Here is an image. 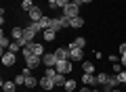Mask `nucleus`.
<instances>
[{"instance_id":"obj_1","label":"nucleus","mask_w":126,"mask_h":92,"mask_svg":"<svg viewBox=\"0 0 126 92\" xmlns=\"http://www.w3.org/2000/svg\"><path fill=\"white\" fill-rule=\"evenodd\" d=\"M97 82L101 84V88H103V92H111L113 88L120 84V79H118V75H109V73H99L97 75Z\"/></svg>"},{"instance_id":"obj_2","label":"nucleus","mask_w":126,"mask_h":92,"mask_svg":"<svg viewBox=\"0 0 126 92\" xmlns=\"http://www.w3.org/2000/svg\"><path fill=\"white\" fill-rule=\"evenodd\" d=\"M63 15H65V17H69V19L80 17V2H78V0H72V2L63 9Z\"/></svg>"},{"instance_id":"obj_3","label":"nucleus","mask_w":126,"mask_h":92,"mask_svg":"<svg viewBox=\"0 0 126 92\" xmlns=\"http://www.w3.org/2000/svg\"><path fill=\"white\" fill-rule=\"evenodd\" d=\"M55 69H57L59 73H69V71H72V63H69V59H65V61H57Z\"/></svg>"},{"instance_id":"obj_4","label":"nucleus","mask_w":126,"mask_h":92,"mask_svg":"<svg viewBox=\"0 0 126 92\" xmlns=\"http://www.w3.org/2000/svg\"><path fill=\"white\" fill-rule=\"evenodd\" d=\"M25 63H27L25 67H30V69H36V67L42 63V57H38V54H32V57L25 59Z\"/></svg>"},{"instance_id":"obj_5","label":"nucleus","mask_w":126,"mask_h":92,"mask_svg":"<svg viewBox=\"0 0 126 92\" xmlns=\"http://www.w3.org/2000/svg\"><path fill=\"white\" fill-rule=\"evenodd\" d=\"M69 59L72 61H84V48H69Z\"/></svg>"},{"instance_id":"obj_6","label":"nucleus","mask_w":126,"mask_h":92,"mask_svg":"<svg viewBox=\"0 0 126 92\" xmlns=\"http://www.w3.org/2000/svg\"><path fill=\"white\" fill-rule=\"evenodd\" d=\"M42 65H46V67H55V65H57V57H55V53H46L44 57H42Z\"/></svg>"},{"instance_id":"obj_7","label":"nucleus","mask_w":126,"mask_h":92,"mask_svg":"<svg viewBox=\"0 0 126 92\" xmlns=\"http://www.w3.org/2000/svg\"><path fill=\"white\" fill-rule=\"evenodd\" d=\"M2 63H4L6 67L15 65V53H11V50H6V53H2Z\"/></svg>"},{"instance_id":"obj_8","label":"nucleus","mask_w":126,"mask_h":92,"mask_svg":"<svg viewBox=\"0 0 126 92\" xmlns=\"http://www.w3.org/2000/svg\"><path fill=\"white\" fill-rule=\"evenodd\" d=\"M40 88H42V90H53V88H55V79L44 75V78L40 79Z\"/></svg>"},{"instance_id":"obj_9","label":"nucleus","mask_w":126,"mask_h":92,"mask_svg":"<svg viewBox=\"0 0 126 92\" xmlns=\"http://www.w3.org/2000/svg\"><path fill=\"white\" fill-rule=\"evenodd\" d=\"M55 57H57V61H65V59H69V48H57V50H55Z\"/></svg>"},{"instance_id":"obj_10","label":"nucleus","mask_w":126,"mask_h":92,"mask_svg":"<svg viewBox=\"0 0 126 92\" xmlns=\"http://www.w3.org/2000/svg\"><path fill=\"white\" fill-rule=\"evenodd\" d=\"M42 17H44V15H42V11H40V6H34V9L30 11V19H32V21H40Z\"/></svg>"},{"instance_id":"obj_11","label":"nucleus","mask_w":126,"mask_h":92,"mask_svg":"<svg viewBox=\"0 0 126 92\" xmlns=\"http://www.w3.org/2000/svg\"><path fill=\"white\" fill-rule=\"evenodd\" d=\"M84 46H86V38H82V36H80V38H76L72 44H69L67 48H84Z\"/></svg>"},{"instance_id":"obj_12","label":"nucleus","mask_w":126,"mask_h":92,"mask_svg":"<svg viewBox=\"0 0 126 92\" xmlns=\"http://www.w3.org/2000/svg\"><path fill=\"white\" fill-rule=\"evenodd\" d=\"M82 82H84L86 86H94V84H99V82H97V78H94L93 73H84V75H82Z\"/></svg>"},{"instance_id":"obj_13","label":"nucleus","mask_w":126,"mask_h":92,"mask_svg":"<svg viewBox=\"0 0 126 92\" xmlns=\"http://www.w3.org/2000/svg\"><path fill=\"white\" fill-rule=\"evenodd\" d=\"M82 25H84V19H82V17H74V19H69V27H74V29H80Z\"/></svg>"},{"instance_id":"obj_14","label":"nucleus","mask_w":126,"mask_h":92,"mask_svg":"<svg viewBox=\"0 0 126 92\" xmlns=\"http://www.w3.org/2000/svg\"><path fill=\"white\" fill-rule=\"evenodd\" d=\"M38 84H40V79L34 78V75H30V78H25V84H23V86H25V88H36Z\"/></svg>"},{"instance_id":"obj_15","label":"nucleus","mask_w":126,"mask_h":92,"mask_svg":"<svg viewBox=\"0 0 126 92\" xmlns=\"http://www.w3.org/2000/svg\"><path fill=\"white\" fill-rule=\"evenodd\" d=\"M15 88H17V84H15V82L2 79V90H4V92H15Z\"/></svg>"},{"instance_id":"obj_16","label":"nucleus","mask_w":126,"mask_h":92,"mask_svg":"<svg viewBox=\"0 0 126 92\" xmlns=\"http://www.w3.org/2000/svg\"><path fill=\"white\" fill-rule=\"evenodd\" d=\"M61 27H63V23H61V19H59V17H53V19H50V27H48V29L59 31Z\"/></svg>"},{"instance_id":"obj_17","label":"nucleus","mask_w":126,"mask_h":92,"mask_svg":"<svg viewBox=\"0 0 126 92\" xmlns=\"http://www.w3.org/2000/svg\"><path fill=\"white\" fill-rule=\"evenodd\" d=\"M9 46H11V40L2 34V36H0V48H2V53H6V50H9Z\"/></svg>"},{"instance_id":"obj_18","label":"nucleus","mask_w":126,"mask_h":92,"mask_svg":"<svg viewBox=\"0 0 126 92\" xmlns=\"http://www.w3.org/2000/svg\"><path fill=\"white\" fill-rule=\"evenodd\" d=\"M55 36H57V31L55 29H44V34H42V38H44V42H53Z\"/></svg>"},{"instance_id":"obj_19","label":"nucleus","mask_w":126,"mask_h":92,"mask_svg":"<svg viewBox=\"0 0 126 92\" xmlns=\"http://www.w3.org/2000/svg\"><path fill=\"white\" fill-rule=\"evenodd\" d=\"M53 79H55V86H65V82H67L65 79V73H57Z\"/></svg>"},{"instance_id":"obj_20","label":"nucleus","mask_w":126,"mask_h":92,"mask_svg":"<svg viewBox=\"0 0 126 92\" xmlns=\"http://www.w3.org/2000/svg\"><path fill=\"white\" fill-rule=\"evenodd\" d=\"M23 31H25V29H21V27H15V29L11 31V36H13V40H21V38H23Z\"/></svg>"},{"instance_id":"obj_21","label":"nucleus","mask_w":126,"mask_h":92,"mask_svg":"<svg viewBox=\"0 0 126 92\" xmlns=\"http://www.w3.org/2000/svg\"><path fill=\"white\" fill-rule=\"evenodd\" d=\"M82 71H84V73H94V65H93V63H88V61L82 63Z\"/></svg>"},{"instance_id":"obj_22","label":"nucleus","mask_w":126,"mask_h":92,"mask_svg":"<svg viewBox=\"0 0 126 92\" xmlns=\"http://www.w3.org/2000/svg\"><path fill=\"white\" fill-rule=\"evenodd\" d=\"M38 23H40V27H42V29H48V27H50V17H46V15H44V17H42Z\"/></svg>"},{"instance_id":"obj_23","label":"nucleus","mask_w":126,"mask_h":92,"mask_svg":"<svg viewBox=\"0 0 126 92\" xmlns=\"http://www.w3.org/2000/svg\"><path fill=\"white\" fill-rule=\"evenodd\" d=\"M34 6H36V4H34L32 0H23V2H21V9H23V11H27V13H30Z\"/></svg>"},{"instance_id":"obj_24","label":"nucleus","mask_w":126,"mask_h":92,"mask_svg":"<svg viewBox=\"0 0 126 92\" xmlns=\"http://www.w3.org/2000/svg\"><path fill=\"white\" fill-rule=\"evenodd\" d=\"M23 38H25L27 42H34V38H36V34H34L32 29H27V27H25V31H23Z\"/></svg>"},{"instance_id":"obj_25","label":"nucleus","mask_w":126,"mask_h":92,"mask_svg":"<svg viewBox=\"0 0 126 92\" xmlns=\"http://www.w3.org/2000/svg\"><path fill=\"white\" fill-rule=\"evenodd\" d=\"M63 88H65V90H67V92H74V90H76V82H74V79H67V82H65V86H63Z\"/></svg>"},{"instance_id":"obj_26","label":"nucleus","mask_w":126,"mask_h":92,"mask_svg":"<svg viewBox=\"0 0 126 92\" xmlns=\"http://www.w3.org/2000/svg\"><path fill=\"white\" fill-rule=\"evenodd\" d=\"M19 48H21V44H19V40H13V42H11V46H9V50H11V53H17Z\"/></svg>"},{"instance_id":"obj_27","label":"nucleus","mask_w":126,"mask_h":92,"mask_svg":"<svg viewBox=\"0 0 126 92\" xmlns=\"http://www.w3.org/2000/svg\"><path fill=\"white\" fill-rule=\"evenodd\" d=\"M27 29H32V31H34V34H38V31H40L42 27H40V23H38V21H32V23H30V27H27Z\"/></svg>"},{"instance_id":"obj_28","label":"nucleus","mask_w":126,"mask_h":92,"mask_svg":"<svg viewBox=\"0 0 126 92\" xmlns=\"http://www.w3.org/2000/svg\"><path fill=\"white\" fill-rule=\"evenodd\" d=\"M57 73H59V71L55 69V67H46V73H44V75H46V78H55Z\"/></svg>"},{"instance_id":"obj_29","label":"nucleus","mask_w":126,"mask_h":92,"mask_svg":"<svg viewBox=\"0 0 126 92\" xmlns=\"http://www.w3.org/2000/svg\"><path fill=\"white\" fill-rule=\"evenodd\" d=\"M69 2H72V0H57V9H61V11H63L65 6L69 4Z\"/></svg>"},{"instance_id":"obj_30","label":"nucleus","mask_w":126,"mask_h":92,"mask_svg":"<svg viewBox=\"0 0 126 92\" xmlns=\"http://www.w3.org/2000/svg\"><path fill=\"white\" fill-rule=\"evenodd\" d=\"M118 79H120V84H124V86H126V69H122L120 73H118Z\"/></svg>"},{"instance_id":"obj_31","label":"nucleus","mask_w":126,"mask_h":92,"mask_svg":"<svg viewBox=\"0 0 126 92\" xmlns=\"http://www.w3.org/2000/svg\"><path fill=\"white\" fill-rule=\"evenodd\" d=\"M15 84H17V86H21V84H25V75H23V73H19L17 78H15Z\"/></svg>"},{"instance_id":"obj_32","label":"nucleus","mask_w":126,"mask_h":92,"mask_svg":"<svg viewBox=\"0 0 126 92\" xmlns=\"http://www.w3.org/2000/svg\"><path fill=\"white\" fill-rule=\"evenodd\" d=\"M21 73H23V75H25V78H30V75H32V69H30V67H25V69H23V71H21Z\"/></svg>"},{"instance_id":"obj_33","label":"nucleus","mask_w":126,"mask_h":92,"mask_svg":"<svg viewBox=\"0 0 126 92\" xmlns=\"http://www.w3.org/2000/svg\"><path fill=\"white\" fill-rule=\"evenodd\" d=\"M120 54H126V42L120 44Z\"/></svg>"},{"instance_id":"obj_34","label":"nucleus","mask_w":126,"mask_h":92,"mask_svg":"<svg viewBox=\"0 0 126 92\" xmlns=\"http://www.w3.org/2000/svg\"><path fill=\"white\" fill-rule=\"evenodd\" d=\"M48 6L50 9H57V0H48Z\"/></svg>"},{"instance_id":"obj_35","label":"nucleus","mask_w":126,"mask_h":92,"mask_svg":"<svg viewBox=\"0 0 126 92\" xmlns=\"http://www.w3.org/2000/svg\"><path fill=\"white\" fill-rule=\"evenodd\" d=\"M122 67H126V54H122Z\"/></svg>"},{"instance_id":"obj_36","label":"nucleus","mask_w":126,"mask_h":92,"mask_svg":"<svg viewBox=\"0 0 126 92\" xmlns=\"http://www.w3.org/2000/svg\"><path fill=\"white\" fill-rule=\"evenodd\" d=\"M78 2H80V4H88L90 0H78Z\"/></svg>"},{"instance_id":"obj_37","label":"nucleus","mask_w":126,"mask_h":92,"mask_svg":"<svg viewBox=\"0 0 126 92\" xmlns=\"http://www.w3.org/2000/svg\"><path fill=\"white\" fill-rule=\"evenodd\" d=\"M80 92H90V90H88V86H84V88H82Z\"/></svg>"},{"instance_id":"obj_38","label":"nucleus","mask_w":126,"mask_h":92,"mask_svg":"<svg viewBox=\"0 0 126 92\" xmlns=\"http://www.w3.org/2000/svg\"><path fill=\"white\" fill-rule=\"evenodd\" d=\"M111 92H120V90H116V88H113V90H111Z\"/></svg>"},{"instance_id":"obj_39","label":"nucleus","mask_w":126,"mask_h":92,"mask_svg":"<svg viewBox=\"0 0 126 92\" xmlns=\"http://www.w3.org/2000/svg\"><path fill=\"white\" fill-rule=\"evenodd\" d=\"M90 92H101V90H90Z\"/></svg>"},{"instance_id":"obj_40","label":"nucleus","mask_w":126,"mask_h":92,"mask_svg":"<svg viewBox=\"0 0 126 92\" xmlns=\"http://www.w3.org/2000/svg\"><path fill=\"white\" fill-rule=\"evenodd\" d=\"M32 2H34V0H32Z\"/></svg>"},{"instance_id":"obj_41","label":"nucleus","mask_w":126,"mask_h":92,"mask_svg":"<svg viewBox=\"0 0 126 92\" xmlns=\"http://www.w3.org/2000/svg\"><path fill=\"white\" fill-rule=\"evenodd\" d=\"M124 69H126V67H124Z\"/></svg>"}]
</instances>
